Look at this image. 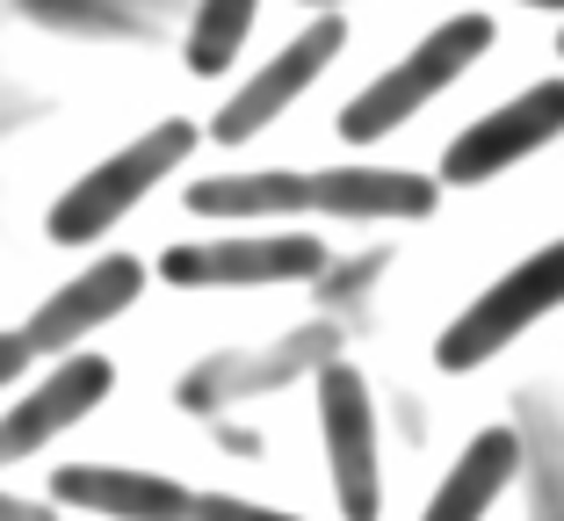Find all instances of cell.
<instances>
[{
	"mask_svg": "<svg viewBox=\"0 0 564 521\" xmlns=\"http://www.w3.org/2000/svg\"><path fill=\"white\" fill-rule=\"evenodd\" d=\"M485 44H492V15H448L442 30L420 36V44L405 51L383 80H369L362 95L340 109V138H348V145H377L383 131H399L405 117H420V109H427L456 73L478 66Z\"/></svg>",
	"mask_w": 564,
	"mask_h": 521,
	"instance_id": "1",
	"label": "cell"
},
{
	"mask_svg": "<svg viewBox=\"0 0 564 521\" xmlns=\"http://www.w3.org/2000/svg\"><path fill=\"white\" fill-rule=\"evenodd\" d=\"M188 145H196V123H188V117H166L160 131H145L138 145H123V152H109L101 167H87L66 196L51 203L44 232L58 239V247H87V239H101L109 225L123 218V210H131V203H145L166 174L182 167Z\"/></svg>",
	"mask_w": 564,
	"mask_h": 521,
	"instance_id": "2",
	"label": "cell"
},
{
	"mask_svg": "<svg viewBox=\"0 0 564 521\" xmlns=\"http://www.w3.org/2000/svg\"><path fill=\"white\" fill-rule=\"evenodd\" d=\"M557 304H564V239H550L543 253L514 261L478 304L456 312V326L434 340V362H442V370H485L507 340H521L535 319H550Z\"/></svg>",
	"mask_w": 564,
	"mask_h": 521,
	"instance_id": "3",
	"label": "cell"
},
{
	"mask_svg": "<svg viewBox=\"0 0 564 521\" xmlns=\"http://www.w3.org/2000/svg\"><path fill=\"white\" fill-rule=\"evenodd\" d=\"M326 269L318 232H253V239H196L166 247L160 275L174 290H253V283H312Z\"/></svg>",
	"mask_w": 564,
	"mask_h": 521,
	"instance_id": "4",
	"label": "cell"
},
{
	"mask_svg": "<svg viewBox=\"0 0 564 521\" xmlns=\"http://www.w3.org/2000/svg\"><path fill=\"white\" fill-rule=\"evenodd\" d=\"M318 435H326V471L333 500L348 521H377V413H369V384L355 362H326L318 370Z\"/></svg>",
	"mask_w": 564,
	"mask_h": 521,
	"instance_id": "5",
	"label": "cell"
},
{
	"mask_svg": "<svg viewBox=\"0 0 564 521\" xmlns=\"http://www.w3.org/2000/svg\"><path fill=\"white\" fill-rule=\"evenodd\" d=\"M550 138H564V80H535V87H521L514 101H499L492 117H478L442 152V182L478 188V182H492V174H507L514 160L543 152Z\"/></svg>",
	"mask_w": 564,
	"mask_h": 521,
	"instance_id": "6",
	"label": "cell"
},
{
	"mask_svg": "<svg viewBox=\"0 0 564 521\" xmlns=\"http://www.w3.org/2000/svg\"><path fill=\"white\" fill-rule=\"evenodd\" d=\"M340 44H348V22H340V15H318L304 36H290V44H282L275 58H268V66L253 73V80L239 87L225 109H217V123H210L217 145H247L253 131H268V123H275L282 109H290V101H297L304 87H312L318 73L340 58Z\"/></svg>",
	"mask_w": 564,
	"mask_h": 521,
	"instance_id": "7",
	"label": "cell"
},
{
	"mask_svg": "<svg viewBox=\"0 0 564 521\" xmlns=\"http://www.w3.org/2000/svg\"><path fill=\"white\" fill-rule=\"evenodd\" d=\"M117 391V370H109V355H87V348H73L58 370L44 377L36 391H22L15 399V413H0V471L8 464H22V456H36V449H51V442L66 435L73 421H87L101 399Z\"/></svg>",
	"mask_w": 564,
	"mask_h": 521,
	"instance_id": "8",
	"label": "cell"
},
{
	"mask_svg": "<svg viewBox=\"0 0 564 521\" xmlns=\"http://www.w3.org/2000/svg\"><path fill=\"white\" fill-rule=\"evenodd\" d=\"M138 290H145V261H131V253H109V261H95V269H80L73 283L51 290V297L30 312L22 340H30L36 355H73L87 334H101V326L117 319V312H131Z\"/></svg>",
	"mask_w": 564,
	"mask_h": 521,
	"instance_id": "9",
	"label": "cell"
},
{
	"mask_svg": "<svg viewBox=\"0 0 564 521\" xmlns=\"http://www.w3.org/2000/svg\"><path fill=\"white\" fill-rule=\"evenodd\" d=\"M51 500L109 514V521H188L196 514V492L188 486H174L160 471H117V464H66V471L51 478Z\"/></svg>",
	"mask_w": 564,
	"mask_h": 521,
	"instance_id": "10",
	"label": "cell"
},
{
	"mask_svg": "<svg viewBox=\"0 0 564 521\" xmlns=\"http://www.w3.org/2000/svg\"><path fill=\"white\" fill-rule=\"evenodd\" d=\"M442 188L399 167H326L312 174V218H427Z\"/></svg>",
	"mask_w": 564,
	"mask_h": 521,
	"instance_id": "11",
	"label": "cell"
},
{
	"mask_svg": "<svg viewBox=\"0 0 564 521\" xmlns=\"http://www.w3.org/2000/svg\"><path fill=\"white\" fill-rule=\"evenodd\" d=\"M521 478V435L514 427H485L464 456H456V471L434 486L427 514L420 521H485V507Z\"/></svg>",
	"mask_w": 564,
	"mask_h": 521,
	"instance_id": "12",
	"label": "cell"
},
{
	"mask_svg": "<svg viewBox=\"0 0 564 521\" xmlns=\"http://www.w3.org/2000/svg\"><path fill=\"white\" fill-rule=\"evenodd\" d=\"M188 210L203 218H297L312 210V174H217L188 188Z\"/></svg>",
	"mask_w": 564,
	"mask_h": 521,
	"instance_id": "13",
	"label": "cell"
},
{
	"mask_svg": "<svg viewBox=\"0 0 564 521\" xmlns=\"http://www.w3.org/2000/svg\"><path fill=\"white\" fill-rule=\"evenodd\" d=\"M253 8H261V0H196V30H188V73L217 80V73L232 66V51L247 44V30H253Z\"/></svg>",
	"mask_w": 564,
	"mask_h": 521,
	"instance_id": "14",
	"label": "cell"
},
{
	"mask_svg": "<svg viewBox=\"0 0 564 521\" xmlns=\"http://www.w3.org/2000/svg\"><path fill=\"white\" fill-rule=\"evenodd\" d=\"M188 521H297L282 507H253V500H225V492H196V514Z\"/></svg>",
	"mask_w": 564,
	"mask_h": 521,
	"instance_id": "15",
	"label": "cell"
},
{
	"mask_svg": "<svg viewBox=\"0 0 564 521\" xmlns=\"http://www.w3.org/2000/svg\"><path fill=\"white\" fill-rule=\"evenodd\" d=\"M30 362H36V348H30V340H22V334H0V391L15 384V377L30 370Z\"/></svg>",
	"mask_w": 564,
	"mask_h": 521,
	"instance_id": "16",
	"label": "cell"
},
{
	"mask_svg": "<svg viewBox=\"0 0 564 521\" xmlns=\"http://www.w3.org/2000/svg\"><path fill=\"white\" fill-rule=\"evenodd\" d=\"M0 521H58L51 507H36V500H15V492H0Z\"/></svg>",
	"mask_w": 564,
	"mask_h": 521,
	"instance_id": "17",
	"label": "cell"
},
{
	"mask_svg": "<svg viewBox=\"0 0 564 521\" xmlns=\"http://www.w3.org/2000/svg\"><path fill=\"white\" fill-rule=\"evenodd\" d=\"M521 8H550V15H564V0H521Z\"/></svg>",
	"mask_w": 564,
	"mask_h": 521,
	"instance_id": "18",
	"label": "cell"
},
{
	"mask_svg": "<svg viewBox=\"0 0 564 521\" xmlns=\"http://www.w3.org/2000/svg\"><path fill=\"white\" fill-rule=\"evenodd\" d=\"M304 8H340V0H304Z\"/></svg>",
	"mask_w": 564,
	"mask_h": 521,
	"instance_id": "19",
	"label": "cell"
},
{
	"mask_svg": "<svg viewBox=\"0 0 564 521\" xmlns=\"http://www.w3.org/2000/svg\"><path fill=\"white\" fill-rule=\"evenodd\" d=\"M557 51H564V36H557Z\"/></svg>",
	"mask_w": 564,
	"mask_h": 521,
	"instance_id": "20",
	"label": "cell"
}]
</instances>
